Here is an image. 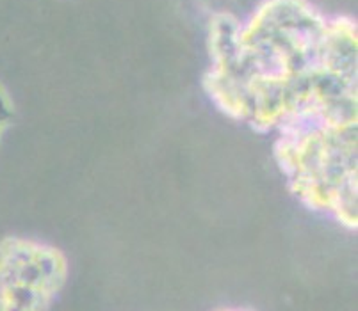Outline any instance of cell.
I'll list each match as a JSON object with an SVG mask.
<instances>
[{
    "mask_svg": "<svg viewBox=\"0 0 358 311\" xmlns=\"http://www.w3.org/2000/svg\"><path fill=\"white\" fill-rule=\"evenodd\" d=\"M203 87L224 116L275 134L312 118H358L357 24L310 0H264L246 20L213 16Z\"/></svg>",
    "mask_w": 358,
    "mask_h": 311,
    "instance_id": "6da1fadb",
    "label": "cell"
},
{
    "mask_svg": "<svg viewBox=\"0 0 358 311\" xmlns=\"http://www.w3.org/2000/svg\"><path fill=\"white\" fill-rule=\"evenodd\" d=\"M358 118H314L275 132L276 166L308 210L357 229Z\"/></svg>",
    "mask_w": 358,
    "mask_h": 311,
    "instance_id": "7a4b0ae2",
    "label": "cell"
},
{
    "mask_svg": "<svg viewBox=\"0 0 358 311\" xmlns=\"http://www.w3.org/2000/svg\"><path fill=\"white\" fill-rule=\"evenodd\" d=\"M66 280L61 249L24 236L0 242V311H48Z\"/></svg>",
    "mask_w": 358,
    "mask_h": 311,
    "instance_id": "3957f363",
    "label": "cell"
},
{
    "mask_svg": "<svg viewBox=\"0 0 358 311\" xmlns=\"http://www.w3.org/2000/svg\"><path fill=\"white\" fill-rule=\"evenodd\" d=\"M13 116H15V105H13L11 96L8 95L4 87L0 86V139L4 137L6 132L9 130Z\"/></svg>",
    "mask_w": 358,
    "mask_h": 311,
    "instance_id": "277c9868",
    "label": "cell"
},
{
    "mask_svg": "<svg viewBox=\"0 0 358 311\" xmlns=\"http://www.w3.org/2000/svg\"><path fill=\"white\" fill-rule=\"evenodd\" d=\"M224 311H241V310H224Z\"/></svg>",
    "mask_w": 358,
    "mask_h": 311,
    "instance_id": "5b68a950",
    "label": "cell"
}]
</instances>
